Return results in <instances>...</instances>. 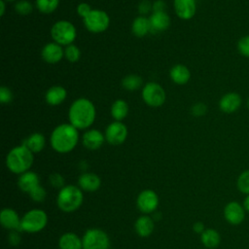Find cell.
Returning a JSON list of instances; mask_svg holds the SVG:
<instances>
[{"label": "cell", "mask_w": 249, "mask_h": 249, "mask_svg": "<svg viewBox=\"0 0 249 249\" xmlns=\"http://www.w3.org/2000/svg\"><path fill=\"white\" fill-rule=\"evenodd\" d=\"M176 15L182 19H191L196 12V0H174Z\"/></svg>", "instance_id": "obj_16"}, {"label": "cell", "mask_w": 249, "mask_h": 249, "mask_svg": "<svg viewBox=\"0 0 249 249\" xmlns=\"http://www.w3.org/2000/svg\"><path fill=\"white\" fill-rule=\"evenodd\" d=\"M224 218L225 220L232 226H238L240 225L244 219L246 211L241 203L238 201L232 200L226 204L224 207Z\"/></svg>", "instance_id": "obj_11"}, {"label": "cell", "mask_w": 249, "mask_h": 249, "mask_svg": "<svg viewBox=\"0 0 249 249\" xmlns=\"http://www.w3.org/2000/svg\"><path fill=\"white\" fill-rule=\"evenodd\" d=\"M142 85V78L135 74H129L125 76L122 81V86L129 91L138 89Z\"/></svg>", "instance_id": "obj_29"}, {"label": "cell", "mask_w": 249, "mask_h": 249, "mask_svg": "<svg viewBox=\"0 0 249 249\" xmlns=\"http://www.w3.org/2000/svg\"><path fill=\"white\" fill-rule=\"evenodd\" d=\"M18 185L22 192L29 194L34 188L40 185V179L37 173L28 170L20 174L18 180Z\"/></svg>", "instance_id": "obj_20"}, {"label": "cell", "mask_w": 249, "mask_h": 249, "mask_svg": "<svg viewBox=\"0 0 249 249\" xmlns=\"http://www.w3.org/2000/svg\"><path fill=\"white\" fill-rule=\"evenodd\" d=\"M67 96V91L63 87L53 86L48 89L45 98L48 104L52 106H56L61 104Z\"/></svg>", "instance_id": "obj_21"}, {"label": "cell", "mask_w": 249, "mask_h": 249, "mask_svg": "<svg viewBox=\"0 0 249 249\" xmlns=\"http://www.w3.org/2000/svg\"><path fill=\"white\" fill-rule=\"evenodd\" d=\"M236 49L240 55L245 58H249V34L241 36L238 39L236 43Z\"/></svg>", "instance_id": "obj_32"}, {"label": "cell", "mask_w": 249, "mask_h": 249, "mask_svg": "<svg viewBox=\"0 0 249 249\" xmlns=\"http://www.w3.org/2000/svg\"><path fill=\"white\" fill-rule=\"evenodd\" d=\"M105 135L98 130V129H89L83 134V145L89 149V150H97L99 149L104 141H105Z\"/></svg>", "instance_id": "obj_15"}, {"label": "cell", "mask_w": 249, "mask_h": 249, "mask_svg": "<svg viewBox=\"0 0 249 249\" xmlns=\"http://www.w3.org/2000/svg\"><path fill=\"white\" fill-rule=\"evenodd\" d=\"M59 0H36V8L43 14H52L58 7Z\"/></svg>", "instance_id": "obj_30"}, {"label": "cell", "mask_w": 249, "mask_h": 249, "mask_svg": "<svg viewBox=\"0 0 249 249\" xmlns=\"http://www.w3.org/2000/svg\"><path fill=\"white\" fill-rule=\"evenodd\" d=\"M193 230H194L196 233L201 234V233L205 231L204 224H203L202 222H196V223L193 225Z\"/></svg>", "instance_id": "obj_43"}, {"label": "cell", "mask_w": 249, "mask_h": 249, "mask_svg": "<svg viewBox=\"0 0 249 249\" xmlns=\"http://www.w3.org/2000/svg\"><path fill=\"white\" fill-rule=\"evenodd\" d=\"M165 91L163 88L155 82L147 83L142 89V98L150 107H160L165 101Z\"/></svg>", "instance_id": "obj_9"}, {"label": "cell", "mask_w": 249, "mask_h": 249, "mask_svg": "<svg viewBox=\"0 0 249 249\" xmlns=\"http://www.w3.org/2000/svg\"><path fill=\"white\" fill-rule=\"evenodd\" d=\"M128 113V105L123 99H117L111 106V115L115 121L121 122Z\"/></svg>", "instance_id": "obj_28"}, {"label": "cell", "mask_w": 249, "mask_h": 249, "mask_svg": "<svg viewBox=\"0 0 249 249\" xmlns=\"http://www.w3.org/2000/svg\"><path fill=\"white\" fill-rule=\"evenodd\" d=\"M50 183L53 187L57 188V189H61L64 187V179L63 177L58 174V173H53L50 176Z\"/></svg>", "instance_id": "obj_38"}, {"label": "cell", "mask_w": 249, "mask_h": 249, "mask_svg": "<svg viewBox=\"0 0 249 249\" xmlns=\"http://www.w3.org/2000/svg\"><path fill=\"white\" fill-rule=\"evenodd\" d=\"M8 239L12 245H18L20 242V234L16 231H12L8 236Z\"/></svg>", "instance_id": "obj_41"}, {"label": "cell", "mask_w": 249, "mask_h": 249, "mask_svg": "<svg viewBox=\"0 0 249 249\" xmlns=\"http://www.w3.org/2000/svg\"><path fill=\"white\" fill-rule=\"evenodd\" d=\"M29 196L36 202H43L47 196V192L41 185H39L29 193Z\"/></svg>", "instance_id": "obj_35"}, {"label": "cell", "mask_w": 249, "mask_h": 249, "mask_svg": "<svg viewBox=\"0 0 249 249\" xmlns=\"http://www.w3.org/2000/svg\"><path fill=\"white\" fill-rule=\"evenodd\" d=\"M84 196L82 190L74 185H67L58 192L56 202L57 206L63 212H74L82 204Z\"/></svg>", "instance_id": "obj_4"}, {"label": "cell", "mask_w": 249, "mask_h": 249, "mask_svg": "<svg viewBox=\"0 0 249 249\" xmlns=\"http://www.w3.org/2000/svg\"><path fill=\"white\" fill-rule=\"evenodd\" d=\"M48 223V215L44 210L31 209L26 212L20 221V230L26 232L35 233L41 231Z\"/></svg>", "instance_id": "obj_6"}, {"label": "cell", "mask_w": 249, "mask_h": 249, "mask_svg": "<svg viewBox=\"0 0 249 249\" xmlns=\"http://www.w3.org/2000/svg\"><path fill=\"white\" fill-rule=\"evenodd\" d=\"M64 56L68 61L76 62L80 59V56H81L80 49L73 44L68 45L64 50Z\"/></svg>", "instance_id": "obj_33"}, {"label": "cell", "mask_w": 249, "mask_h": 249, "mask_svg": "<svg viewBox=\"0 0 249 249\" xmlns=\"http://www.w3.org/2000/svg\"><path fill=\"white\" fill-rule=\"evenodd\" d=\"M5 1H15V0H5Z\"/></svg>", "instance_id": "obj_47"}, {"label": "cell", "mask_w": 249, "mask_h": 249, "mask_svg": "<svg viewBox=\"0 0 249 249\" xmlns=\"http://www.w3.org/2000/svg\"><path fill=\"white\" fill-rule=\"evenodd\" d=\"M91 8L88 3H80L77 7V13L80 17H82L83 18H85L90 12H91Z\"/></svg>", "instance_id": "obj_39"}, {"label": "cell", "mask_w": 249, "mask_h": 249, "mask_svg": "<svg viewBox=\"0 0 249 249\" xmlns=\"http://www.w3.org/2000/svg\"><path fill=\"white\" fill-rule=\"evenodd\" d=\"M20 221L21 218L18 217V214L12 208H4L0 213V222L3 228L16 231L20 230Z\"/></svg>", "instance_id": "obj_17"}, {"label": "cell", "mask_w": 249, "mask_h": 249, "mask_svg": "<svg viewBox=\"0 0 249 249\" xmlns=\"http://www.w3.org/2000/svg\"><path fill=\"white\" fill-rule=\"evenodd\" d=\"M95 115L96 111L93 103L85 97L76 99L71 104L68 112L70 124L77 129L89 128L93 124Z\"/></svg>", "instance_id": "obj_1"}, {"label": "cell", "mask_w": 249, "mask_h": 249, "mask_svg": "<svg viewBox=\"0 0 249 249\" xmlns=\"http://www.w3.org/2000/svg\"><path fill=\"white\" fill-rule=\"evenodd\" d=\"M79 141L78 129L71 124L57 125L52 132L50 142L52 148L60 154L71 152Z\"/></svg>", "instance_id": "obj_2"}, {"label": "cell", "mask_w": 249, "mask_h": 249, "mask_svg": "<svg viewBox=\"0 0 249 249\" xmlns=\"http://www.w3.org/2000/svg\"><path fill=\"white\" fill-rule=\"evenodd\" d=\"M136 205L142 213H152L158 208L159 205L158 195L153 190H144L138 195Z\"/></svg>", "instance_id": "obj_12"}, {"label": "cell", "mask_w": 249, "mask_h": 249, "mask_svg": "<svg viewBox=\"0 0 249 249\" xmlns=\"http://www.w3.org/2000/svg\"><path fill=\"white\" fill-rule=\"evenodd\" d=\"M132 33L136 37H144L148 32L151 31L150 20L144 16H139L134 18L131 24Z\"/></svg>", "instance_id": "obj_27"}, {"label": "cell", "mask_w": 249, "mask_h": 249, "mask_svg": "<svg viewBox=\"0 0 249 249\" xmlns=\"http://www.w3.org/2000/svg\"><path fill=\"white\" fill-rule=\"evenodd\" d=\"M200 240L206 248L215 249L221 242V235L214 229H205V231L200 234Z\"/></svg>", "instance_id": "obj_26"}, {"label": "cell", "mask_w": 249, "mask_h": 249, "mask_svg": "<svg viewBox=\"0 0 249 249\" xmlns=\"http://www.w3.org/2000/svg\"><path fill=\"white\" fill-rule=\"evenodd\" d=\"M83 19L86 28L92 33L103 32L110 24V18L108 14L98 9H92L91 12Z\"/></svg>", "instance_id": "obj_8"}, {"label": "cell", "mask_w": 249, "mask_h": 249, "mask_svg": "<svg viewBox=\"0 0 249 249\" xmlns=\"http://www.w3.org/2000/svg\"><path fill=\"white\" fill-rule=\"evenodd\" d=\"M151 32H161L166 30L170 25V18L166 12H153L149 18Z\"/></svg>", "instance_id": "obj_18"}, {"label": "cell", "mask_w": 249, "mask_h": 249, "mask_svg": "<svg viewBox=\"0 0 249 249\" xmlns=\"http://www.w3.org/2000/svg\"><path fill=\"white\" fill-rule=\"evenodd\" d=\"M206 112H207V107L202 102H197V103L194 104L191 108V113L196 117L204 116L206 114Z\"/></svg>", "instance_id": "obj_36"}, {"label": "cell", "mask_w": 249, "mask_h": 249, "mask_svg": "<svg viewBox=\"0 0 249 249\" xmlns=\"http://www.w3.org/2000/svg\"><path fill=\"white\" fill-rule=\"evenodd\" d=\"M0 6H1V11H0V16L2 17L5 13V0L0 1Z\"/></svg>", "instance_id": "obj_45"}, {"label": "cell", "mask_w": 249, "mask_h": 249, "mask_svg": "<svg viewBox=\"0 0 249 249\" xmlns=\"http://www.w3.org/2000/svg\"><path fill=\"white\" fill-rule=\"evenodd\" d=\"M134 228H135L136 233L139 236L147 237V236L151 235V233L154 231L155 224L151 217H149L147 215H143V216H140L136 220Z\"/></svg>", "instance_id": "obj_22"}, {"label": "cell", "mask_w": 249, "mask_h": 249, "mask_svg": "<svg viewBox=\"0 0 249 249\" xmlns=\"http://www.w3.org/2000/svg\"><path fill=\"white\" fill-rule=\"evenodd\" d=\"M242 205H243L245 211L249 213V195H247V196L244 197L243 202H242Z\"/></svg>", "instance_id": "obj_44"}, {"label": "cell", "mask_w": 249, "mask_h": 249, "mask_svg": "<svg viewBox=\"0 0 249 249\" xmlns=\"http://www.w3.org/2000/svg\"><path fill=\"white\" fill-rule=\"evenodd\" d=\"M51 35L55 43L61 46H68L75 41L77 30L72 22L62 19L52 26Z\"/></svg>", "instance_id": "obj_5"}, {"label": "cell", "mask_w": 249, "mask_h": 249, "mask_svg": "<svg viewBox=\"0 0 249 249\" xmlns=\"http://www.w3.org/2000/svg\"><path fill=\"white\" fill-rule=\"evenodd\" d=\"M33 153L23 144L13 148L6 157L8 169L15 174H22L29 170L33 163Z\"/></svg>", "instance_id": "obj_3"}, {"label": "cell", "mask_w": 249, "mask_h": 249, "mask_svg": "<svg viewBox=\"0 0 249 249\" xmlns=\"http://www.w3.org/2000/svg\"><path fill=\"white\" fill-rule=\"evenodd\" d=\"M24 146H26L33 154L41 152L46 144L45 136L42 133L35 132L30 134L22 143Z\"/></svg>", "instance_id": "obj_25"}, {"label": "cell", "mask_w": 249, "mask_h": 249, "mask_svg": "<svg viewBox=\"0 0 249 249\" xmlns=\"http://www.w3.org/2000/svg\"><path fill=\"white\" fill-rule=\"evenodd\" d=\"M171 80L177 85H185L189 82L191 78V72L186 65L176 64L169 72Z\"/></svg>", "instance_id": "obj_24"}, {"label": "cell", "mask_w": 249, "mask_h": 249, "mask_svg": "<svg viewBox=\"0 0 249 249\" xmlns=\"http://www.w3.org/2000/svg\"><path fill=\"white\" fill-rule=\"evenodd\" d=\"M42 58L48 63H56L62 59L64 56V50L61 45L52 42L44 46L42 50Z\"/></svg>", "instance_id": "obj_14"}, {"label": "cell", "mask_w": 249, "mask_h": 249, "mask_svg": "<svg viewBox=\"0 0 249 249\" xmlns=\"http://www.w3.org/2000/svg\"><path fill=\"white\" fill-rule=\"evenodd\" d=\"M243 100L239 93L235 91H230L222 95L219 100L218 106L221 112L225 114H233L240 109Z\"/></svg>", "instance_id": "obj_13"}, {"label": "cell", "mask_w": 249, "mask_h": 249, "mask_svg": "<svg viewBox=\"0 0 249 249\" xmlns=\"http://www.w3.org/2000/svg\"><path fill=\"white\" fill-rule=\"evenodd\" d=\"M152 8H153V4H151V2L148 0H144L139 4L138 10L142 14H147L152 10Z\"/></svg>", "instance_id": "obj_40"}, {"label": "cell", "mask_w": 249, "mask_h": 249, "mask_svg": "<svg viewBox=\"0 0 249 249\" xmlns=\"http://www.w3.org/2000/svg\"><path fill=\"white\" fill-rule=\"evenodd\" d=\"M13 99V92L11 89L5 86H2L0 88V101L3 104L10 103Z\"/></svg>", "instance_id": "obj_37"}, {"label": "cell", "mask_w": 249, "mask_h": 249, "mask_svg": "<svg viewBox=\"0 0 249 249\" xmlns=\"http://www.w3.org/2000/svg\"><path fill=\"white\" fill-rule=\"evenodd\" d=\"M236 187L244 195H249V169L243 170L237 177Z\"/></svg>", "instance_id": "obj_31"}, {"label": "cell", "mask_w": 249, "mask_h": 249, "mask_svg": "<svg viewBox=\"0 0 249 249\" xmlns=\"http://www.w3.org/2000/svg\"><path fill=\"white\" fill-rule=\"evenodd\" d=\"M15 10L18 14L19 15H22V16H25V15H29L32 10H33V6L32 4L27 1V0H20V1H18L15 5Z\"/></svg>", "instance_id": "obj_34"}, {"label": "cell", "mask_w": 249, "mask_h": 249, "mask_svg": "<svg viewBox=\"0 0 249 249\" xmlns=\"http://www.w3.org/2000/svg\"><path fill=\"white\" fill-rule=\"evenodd\" d=\"M165 3L162 0H157L153 3V12H164L165 11Z\"/></svg>", "instance_id": "obj_42"}, {"label": "cell", "mask_w": 249, "mask_h": 249, "mask_svg": "<svg viewBox=\"0 0 249 249\" xmlns=\"http://www.w3.org/2000/svg\"><path fill=\"white\" fill-rule=\"evenodd\" d=\"M127 137L126 125L119 121L111 123L105 130V139L111 145H120L125 141Z\"/></svg>", "instance_id": "obj_10"}, {"label": "cell", "mask_w": 249, "mask_h": 249, "mask_svg": "<svg viewBox=\"0 0 249 249\" xmlns=\"http://www.w3.org/2000/svg\"><path fill=\"white\" fill-rule=\"evenodd\" d=\"M59 249H83L82 239L74 232H65L58 239Z\"/></svg>", "instance_id": "obj_23"}, {"label": "cell", "mask_w": 249, "mask_h": 249, "mask_svg": "<svg viewBox=\"0 0 249 249\" xmlns=\"http://www.w3.org/2000/svg\"><path fill=\"white\" fill-rule=\"evenodd\" d=\"M246 107L249 109V98H247V100H246Z\"/></svg>", "instance_id": "obj_46"}, {"label": "cell", "mask_w": 249, "mask_h": 249, "mask_svg": "<svg viewBox=\"0 0 249 249\" xmlns=\"http://www.w3.org/2000/svg\"><path fill=\"white\" fill-rule=\"evenodd\" d=\"M78 185L81 190L87 192H94L99 189L101 185V180L98 175L90 172H85L80 175L78 179Z\"/></svg>", "instance_id": "obj_19"}, {"label": "cell", "mask_w": 249, "mask_h": 249, "mask_svg": "<svg viewBox=\"0 0 249 249\" xmlns=\"http://www.w3.org/2000/svg\"><path fill=\"white\" fill-rule=\"evenodd\" d=\"M83 249H108L109 236L100 229H89L82 238Z\"/></svg>", "instance_id": "obj_7"}]
</instances>
